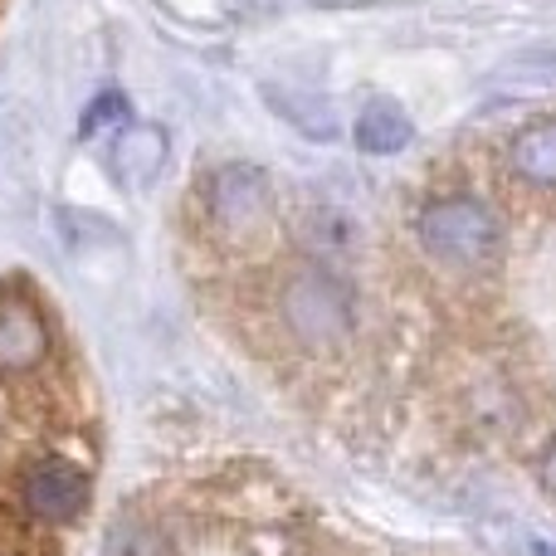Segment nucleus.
I'll return each instance as SVG.
<instances>
[{"instance_id": "obj_3", "label": "nucleus", "mask_w": 556, "mask_h": 556, "mask_svg": "<svg viewBox=\"0 0 556 556\" xmlns=\"http://www.w3.org/2000/svg\"><path fill=\"white\" fill-rule=\"evenodd\" d=\"M205 215L225 244H254L274 225V191L260 166H220L205 186Z\"/></svg>"}, {"instance_id": "obj_7", "label": "nucleus", "mask_w": 556, "mask_h": 556, "mask_svg": "<svg viewBox=\"0 0 556 556\" xmlns=\"http://www.w3.org/2000/svg\"><path fill=\"white\" fill-rule=\"evenodd\" d=\"M415 137V123L410 113H405L395 98H371V103L362 108V117H356V147L371 156H395L405 152Z\"/></svg>"}, {"instance_id": "obj_1", "label": "nucleus", "mask_w": 556, "mask_h": 556, "mask_svg": "<svg viewBox=\"0 0 556 556\" xmlns=\"http://www.w3.org/2000/svg\"><path fill=\"white\" fill-rule=\"evenodd\" d=\"M278 317L293 332V342L307 346V352H337V346H346V337L356 327L352 293L323 264H298L283 278V288H278Z\"/></svg>"}, {"instance_id": "obj_13", "label": "nucleus", "mask_w": 556, "mask_h": 556, "mask_svg": "<svg viewBox=\"0 0 556 556\" xmlns=\"http://www.w3.org/2000/svg\"><path fill=\"white\" fill-rule=\"evenodd\" d=\"M538 483H542L547 498H556V434L542 444V454H538Z\"/></svg>"}, {"instance_id": "obj_10", "label": "nucleus", "mask_w": 556, "mask_h": 556, "mask_svg": "<svg viewBox=\"0 0 556 556\" xmlns=\"http://www.w3.org/2000/svg\"><path fill=\"white\" fill-rule=\"evenodd\" d=\"M108 556H172L166 538L152 528V522H117L113 538H108Z\"/></svg>"}, {"instance_id": "obj_8", "label": "nucleus", "mask_w": 556, "mask_h": 556, "mask_svg": "<svg viewBox=\"0 0 556 556\" xmlns=\"http://www.w3.org/2000/svg\"><path fill=\"white\" fill-rule=\"evenodd\" d=\"M508 162L528 186H556V117L522 127L508 147Z\"/></svg>"}, {"instance_id": "obj_2", "label": "nucleus", "mask_w": 556, "mask_h": 556, "mask_svg": "<svg viewBox=\"0 0 556 556\" xmlns=\"http://www.w3.org/2000/svg\"><path fill=\"white\" fill-rule=\"evenodd\" d=\"M415 235L420 244L434 254L440 264H454V269H483L503 254V225L498 215L489 211L473 195H444V201H430L415 220Z\"/></svg>"}, {"instance_id": "obj_5", "label": "nucleus", "mask_w": 556, "mask_h": 556, "mask_svg": "<svg viewBox=\"0 0 556 556\" xmlns=\"http://www.w3.org/2000/svg\"><path fill=\"white\" fill-rule=\"evenodd\" d=\"M49 356V327L25 293L0 298V371H35Z\"/></svg>"}, {"instance_id": "obj_14", "label": "nucleus", "mask_w": 556, "mask_h": 556, "mask_svg": "<svg viewBox=\"0 0 556 556\" xmlns=\"http://www.w3.org/2000/svg\"><path fill=\"white\" fill-rule=\"evenodd\" d=\"M532 556H556V547H547V542H532Z\"/></svg>"}, {"instance_id": "obj_12", "label": "nucleus", "mask_w": 556, "mask_h": 556, "mask_svg": "<svg viewBox=\"0 0 556 556\" xmlns=\"http://www.w3.org/2000/svg\"><path fill=\"white\" fill-rule=\"evenodd\" d=\"M20 538H25V508H10V503H0V556H15Z\"/></svg>"}, {"instance_id": "obj_11", "label": "nucleus", "mask_w": 556, "mask_h": 556, "mask_svg": "<svg viewBox=\"0 0 556 556\" xmlns=\"http://www.w3.org/2000/svg\"><path fill=\"white\" fill-rule=\"evenodd\" d=\"M113 123H127V98L117 93V88H108V93H98V98H93V108L84 113V137L108 132Z\"/></svg>"}, {"instance_id": "obj_4", "label": "nucleus", "mask_w": 556, "mask_h": 556, "mask_svg": "<svg viewBox=\"0 0 556 556\" xmlns=\"http://www.w3.org/2000/svg\"><path fill=\"white\" fill-rule=\"evenodd\" d=\"M20 508L29 522H45V528H64V522L84 518L88 473L64 454H39L20 473Z\"/></svg>"}, {"instance_id": "obj_9", "label": "nucleus", "mask_w": 556, "mask_h": 556, "mask_svg": "<svg viewBox=\"0 0 556 556\" xmlns=\"http://www.w3.org/2000/svg\"><path fill=\"white\" fill-rule=\"evenodd\" d=\"M269 103L278 113L288 117L293 127H303L313 142H327V137H337V123H332V108L323 103V98L313 93H283V88H269Z\"/></svg>"}, {"instance_id": "obj_6", "label": "nucleus", "mask_w": 556, "mask_h": 556, "mask_svg": "<svg viewBox=\"0 0 556 556\" xmlns=\"http://www.w3.org/2000/svg\"><path fill=\"white\" fill-rule=\"evenodd\" d=\"M108 166L123 186H147L162 176L166 166V132L147 123H123L113 137V152H108Z\"/></svg>"}]
</instances>
